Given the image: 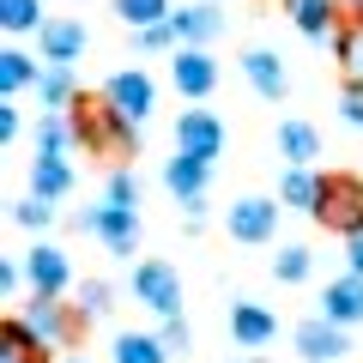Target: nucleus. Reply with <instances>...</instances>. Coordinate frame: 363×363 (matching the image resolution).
Instances as JSON below:
<instances>
[{"label":"nucleus","mask_w":363,"mask_h":363,"mask_svg":"<svg viewBox=\"0 0 363 363\" xmlns=\"http://www.w3.org/2000/svg\"><path fill=\"white\" fill-rule=\"evenodd\" d=\"M315 224H327V230H339V236H357L363 230V182L357 176H327Z\"/></svg>","instance_id":"f257e3e1"},{"label":"nucleus","mask_w":363,"mask_h":363,"mask_svg":"<svg viewBox=\"0 0 363 363\" xmlns=\"http://www.w3.org/2000/svg\"><path fill=\"white\" fill-rule=\"evenodd\" d=\"M0 140H18V109H13V104L0 109Z\"/></svg>","instance_id":"e433bc0d"},{"label":"nucleus","mask_w":363,"mask_h":363,"mask_svg":"<svg viewBox=\"0 0 363 363\" xmlns=\"http://www.w3.org/2000/svg\"><path fill=\"white\" fill-rule=\"evenodd\" d=\"M13 218L25 224V230H43V224L55 218V200H43V194H30V200H18V206H13Z\"/></svg>","instance_id":"c756f323"},{"label":"nucleus","mask_w":363,"mask_h":363,"mask_svg":"<svg viewBox=\"0 0 363 363\" xmlns=\"http://www.w3.org/2000/svg\"><path fill=\"white\" fill-rule=\"evenodd\" d=\"M79 315H109V285L104 279H85L79 285Z\"/></svg>","instance_id":"473e14b6"},{"label":"nucleus","mask_w":363,"mask_h":363,"mask_svg":"<svg viewBox=\"0 0 363 363\" xmlns=\"http://www.w3.org/2000/svg\"><path fill=\"white\" fill-rule=\"evenodd\" d=\"M339 116H345L351 128H363V85H345V97H339Z\"/></svg>","instance_id":"72a5a7b5"},{"label":"nucleus","mask_w":363,"mask_h":363,"mask_svg":"<svg viewBox=\"0 0 363 363\" xmlns=\"http://www.w3.org/2000/svg\"><path fill=\"white\" fill-rule=\"evenodd\" d=\"M67 363H85V357H67Z\"/></svg>","instance_id":"58836bf2"},{"label":"nucleus","mask_w":363,"mask_h":363,"mask_svg":"<svg viewBox=\"0 0 363 363\" xmlns=\"http://www.w3.org/2000/svg\"><path fill=\"white\" fill-rule=\"evenodd\" d=\"M176 13V6H169V0H116V18L128 30H145V25H164V18Z\"/></svg>","instance_id":"bb28decb"},{"label":"nucleus","mask_w":363,"mask_h":363,"mask_svg":"<svg viewBox=\"0 0 363 363\" xmlns=\"http://www.w3.org/2000/svg\"><path fill=\"white\" fill-rule=\"evenodd\" d=\"M30 194H43V200L73 194V164H67V152H37V164H30Z\"/></svg>","instance_id":"f3484780"},{"label":"nucleus","mask_w":363,"mask_h":363,"mask_svg":"<svg viewBox=\"0 0 363 363\" xmlns=\"http://www.w3.org/2000/svg\"><path fill=\"white\" fill-rule=\"evenodd\" d=\"M345 255H351V272H363V230L345 236Z\"/></svg>","instance_id":"4c0bfd02"},{"label":"nucleus","mask_w":363,"mask_h":363,"mask_svg":"<svg viewBox=\"0 0 363 363\" xmlns=\"http://www.w3.org/2000/svg\"><path fill=\"white\" fill-rule=\"evenodd\" d=\"M133 297L145 303L152 315H182V279L169 260H140V272H133Z\"/></svg>","instance_id":"423d86ee"},{"label":"nucleus","mask_w":363,"mask_h":363,"mask_svg":"<svg viewBox=\"0 0 363 363\" xmlns=\"http://www.w3.org/2000/svg\"><path fill=\"white\" fill-rule=\"evenodd\" d=\"M37 73H43V67L30 61L25 49H6V55H0V91H6V97H18L25 85H37Z\"/></svg>","instance_id":"393cba45"},{"label":"nucleus","mask_w":363,"mask_h":363,"mask_svg":"<svg viewBox=\"0 0 363 363\" xmlns=\"http://www.w3.org/2000/svg\"><path fill=\"white\" fill-rule=\"evenodd\" d=\"M309 267H315L309 248H297V242L272 255V279H279V285H303V279H309Z\"/></svg>","instance_id":"c85d7f7f"},{"label":"nucleus","mask_w":363,"mask_h":363,"mask_svg":"<svg viewBox=\"0 0 363 363\" xmlns=\"http://www.w3.org/2000/svg\"><path fill=\"white\" fill-rule=\"evenodd\" d=\"M104 200H116V206H140V176H133V169H116Z\"/></svg>","instance_id":"2f4dec72"},{"label":"nucleus","mask_w":363,"mask_h":363,"mask_svg":"<svg viewBox=\"0 0 363 363\" xmlns=\"http://www.w3.org/2000/svg\"><path fill=\"white\" fill-rule=\"evenodd\" d=\"M285 13H291V25H297L309 43H327V37H339L345 0H285Z\"/></svg>","instance_id":"9b49d317"},{"label":"nucleus","mask_w":363,"mask_h":363,"mask_svg":"<svg viewBox=\"0 0 363 363\" xmlns=\"http://www.w3.org/2000/svg\"><path fill=\"white\" fill-rule=\"evenodd\" d=\"M297 351H303V357H309V363H333V357H345V327H339V321H327V315H315V321H303L297 327Z\"/></svg>","instance_id":"f8f14e48"},{"label":"nucleus","mask_w":363,"mask_h":363,"mask_svg":"<svg viewBox=\"0 0 363 363\" xmlns=\"http://www.w3.org/2000/svg\"><path fill=\"white\" fill-rule=\"evenodd\" d=\"M279 206H285V200H260V194L236 200L230 206V236L236 242H267V236L279 230Z\"/></svg>","instance_id":"9d476101"},{"label":"nucleus","mask_w":363,"mask_h":363,"mask_svg":"<svg viewBox=\"0 0 363 363\" xmlns=\"http://www.w3.org/2000/svg\"><path fill=\"white\" fill-rule=\"evenodd\" d=\"M206 169H212V164H200V157L176 152V157L164 164V188H169L176 200H200V194H206Z\"/></svg>","instance_id":"aec40b11"},{"label":"nucleus","mask_w":363,"mask_h":363,"mask_svg":"<svg viewBox=\"0 0 363 363\" xmlns=\"http://www.w3.org/2000/svg\"><path fill=\"white\" fill-rule=\"evenodd\" d=\"M18 279H25V267H18V260H0V291H6V297L18 291Z\"/></svg>","instance_id":"c9c22d12"},{"label":"nucleus","mask_w":363,"mask_h":363,"mask_svg":"<svg viewBox=\"0 0 363 363\" xmlns=\"http://www.w3.org/2000/svg\"><path fill=\"white\" fill-rule=\"evenodd\" d=\"M37 104H43V109H73V104H79V79H73V67H67V61H43V73H37Z\"/></svg>","instance_id":"a211bd4d"},{"label":"nucleus","mask_w":363,"mask_h":363,"mask_svg":"<svg viewBox=\"0 0 363 363\" xmlns=\"http://www.w3.org/2000/svg\"><path fill=\"white\" fill-rule=\"evenodd\" d=\"M176 152L200 157V164L224 157V121L212 116V109H182V121H176Z\"/></svg>","instance_id":"0eeeda50"},{"label":"nucleus","mask_w":363,"mask_h":363,"mask_svg":"<svg viewBox=\"0 0 363 363\" xmlns=\"http://www.w3.org/2000/svg\"><path fill=\"white\" fill-rule=\"evenodd\" d=\"M79 230H91L97 242L109 248V255H133V248H140V212H133V206H116V200H104V206H91L85 218H79Z\"/></svg>","instance_id":"20e7f679"},{"label":"nucleus","mask_w":363,"mask_h":363,"mask_svg":"<svg viewBox=\"0 0 363 363\" xmlns=\"http://www.w3.org/2000/svg\"><path fill=\"white\" fill-rule=\"evenodd\" d=\"M236 363H255V357H236Z\"/></svg>","instance_id":"ea45409f"},{"label":"nucleus","mask_w":363,"mask_h":363,"mask_svg":"<svg viewBox=\"0 0 363 363\" xmlns=\"http://www.w3.org/2000/svg\"><path fill=\"white\" fill-rule=\"evenodd\" d=\"M79 109V145H97V152H109V157H128L133 152V121L128 116H116L109 104H97V109H85V104H73Z\"/></svg>","instance_id":"f03ea898"},{"label":"nucleus","mask_w":363,"mask_h":363,"mask_svg":"<svg viewBox=\"0 0 363 363\" xmlns=\"http://www.w3.org/2000/svg\"><path fill=\"white\" fill-rule=\"evenodd\" d=\"M140 49L145 55H164V49H182V37H176V25L164 18V25H145L140 30Z\"/></svg>","instance_id":"7c9ffc66"},{"label":"nucleus","mask_w":363,"mask_h":363,"mask_svg":"<svg viewBox=\"0 0 363 363\" xmlns=\"http://www.w3.org/2000/svg\"><path fill=\"white\" fill-rule=\"evenodd\" d=\"M169 79H176L182 97H212V85H218V61H212L200 43H182L176 61H169Z\"/></svg>","instance_id":"6e6552de"},{"label":"nucleus","mask_w":363,"mask_h":363,"mask_svg":"<svg viewBox=\"0 0 363 363\" xmlns=\"http://www.w3.org/2000/svg\"><path fill=\"white\" fill-rule=\"evenodd\" d=\"M169 25H176L182 43H200V49H206V43L224 30V13L212 6V0H200V6H182V13H169Z\"/></svg>","instance_id":"6ab92c4d"},{"label":"nucleus","mask_w":363,"mask_h":363,"mask_svg":"<svg viewBox=\"0 0 363 363\" xmlns=\"http://www.w3.org/2000/svg\"><path fill=\"white\" fill-rule=\"evenodd\" d=\"M18 321H25V333L37 339L43 351H67L79 339V315L61 309V297H30V309L18 315Z\"/></svg>","instance_id":"7ed1b4c3"},{"label":"nucleus","mask_w":363,"mask_h":363,"mask_svg":"<svg viewBox=\"0 0 363 363\" xmlns=\"http://www.w3.org/2000/svg\"><path fill=\"white\" fill-rule=\"evenodd\" d=\"M85 25H79V18H49V25L37 30V49H43V61H67L73 67L79 55H85Z\"/></svg>","instance_id":"ddd939ff"},{"label":"nucleus","mask_w":363,"mask_h":363,"mask_svg":"<svg viewBox=\"0 0 363 363\" xmlns=\"http://www.w3.org/2000/svg\"><path fill=\"white\" fill-rule=\"evenodd\" d=\"M0 25L13 37H25V30H43L49 18H43V0H0Z\"/></svg>","instance_id":"cd10ccee"},{"label":"nucleus","mask_w":363,"mask_h":363,"mask_svg":"<svg viewBox=\"0 0 363 363\" xmlns=\"http://www.w3.org/2000/svg\"><path fill=\"white\" fill-rule=\"evenodd\" d=\"M157 339H164L169 351H188V321H182V315H164V333Z\"/></svg>","instance_id":"f704fd0d"},{"label":"nucleus","mask_w":363,"mask_h":363,"mask_svg":"<svg viewBox=\"0 0 363 363\" xmlns=\"http://www.w3.org/2000/svg\"><path fill=\"white\" fill-rule=\"evenodd\" d=\"M0 363H43V345L25 333V321L0 327Z\"/></svg>","instance_id":"a878e982"},{"label":"nucleus","mask_w":363,"mask_h":363,"mask_svg":"<svg viewBox=\"0 0 363 363\" xmlns=\"http://www.w3.org/2000/svg\"><path fill=\"white\" fill-rule=\"evenodd\" d=\"M104 104L116 109V116H128L133 128H140V121L157 109V85H152V73H140V67H121V73H109Z\"/></svg>","instance_id":"39448f33"},{"label":"nucleus","mask_w":363,"mask_h":363,"mask_svg":"<svg viewBox=\"0 0 363 363\" xmlns=\"http://www.w3.org/2000/svg\"><path fill=\"white\" fill-rule=\"evenodd\" d=\"M25 279H30V297H61L67 285H73V267H67V248L55 242H37L25 260Z\"/></svg>","instance_id":"1a4fd4ad"},{"label":"nucleus","mask_w":363,"mask_h":363,"mask_svg":"<svg viewBox=\"0 0 363 363\" xmlns=\"http://www.w3.org/2000/svg\"><path fill=\"white\" fill-rule=\"evenodd\" d=\"M279 157L285 164H315L321 157V133L309 121H279Z\"/></svg>","instance_id":"5701e85b"},{"label":"nucleus","mask_w":363,"mask_h":363,"mask_svg":"<svg viewBox=\"0 0 363 363\" xmlns=\"http://www.w3.org/2000/svg\"><path fill=\"white\" fill-rule=\"evenodd\" d=\"M169 357H176V351L157 333H121L116 339V363H169Z\"/></svg>","instance_id":"b1692460"},{"label":"nucleus","mask_w":363,"mask_h":363,"mask_svg":"<svg viewBox=\"0 0 363 363\" xmlns=\"http://www.w3.org/2000/svg\"><path fill=\"white\" fill-rule=\"evenodd\" d=\"M230 333H236L242 351H260V345L279 339V321H272V309H260V303H236L230 309Z\"/></svg>","instance_id":"2eb2a0df"},{"label":"nucleus","mask_w":363,"mask_h":363,"mask_svg":"<svg viewBox=\"0 0 363 363\" xmlns=\"http://www.w3.org/2000/svg\"><path fill=\"white\" fill-rule=\"evenodd\" d=\"M321 315L339 327H357L363 321V272H345V279H333V285L321 291Z\"/></svg>","instance_id":"4468645a"},{"label":"nucleus","mask_w":363,"mask_h":363,"mask_svg":"<svg viewBox=\"0 0 363 363\" xmlns=\"http://www.w3.org/2000/svg\"><path fill=\"white\" fill-rule=\"evenodd\" d=\"M242 73H248V85H255L260 97H272V104L291 91V73H285V61H279L272 49H248L242 55Z\"/></svg>","instance_id":"dca6fc26"},{"label":"nucleus","mask_w":363,"mask_h":363,"mask_svg":"<svg viewBox=\"0 0 363 363\" xmlns=\"http://www.w3.org/2000/svg\"><path fill=\"white\" fill-rule=\"evenodd\" d=\"M321 188H327V182L315 176L309 164H291V169H285V182H279V200H285V206H297V212H309V218H315V206H321Z\"/></svg>","instance_id":"412c9836"},{"label":"nucleus","mask_w":363,"mask_h":363,"mask_svg":"<svg viewBox=\"0 0 363 363\" xmlns=\"http://www.w3.org/2000/svg\"><path fill=\"white\" fill-rule=\"evenodd\" d=\"M333 55H339V73H345V85H363V13L339 25Z\"/></svg>","instance_id":"4be33fe9"},{"label":"nucleus","mask_w":363,"mask_h":363,"mask_svg":"<svg viewBox=\"0 0 363 363\" xmlns=\"http://www.w3.org/2000/svg\"><path fill=\"white\" fill-rule=\"evenodd\" d=\"M351 6H363V0H351Z\"/></svg>","instance_id":"a19ab883"}]
</instances>
